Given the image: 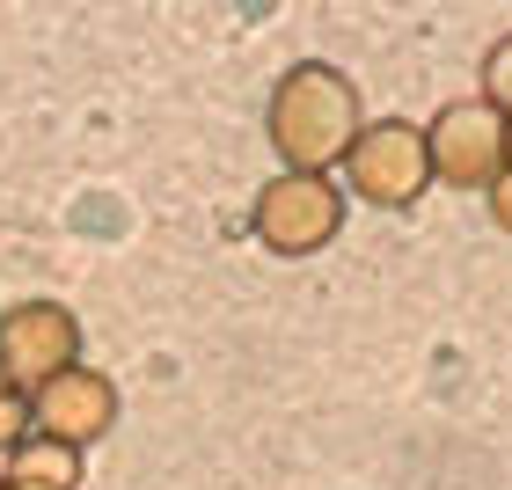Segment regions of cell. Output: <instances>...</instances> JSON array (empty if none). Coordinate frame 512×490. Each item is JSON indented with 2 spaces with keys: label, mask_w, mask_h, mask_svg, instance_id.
Returning a JSON list of instances; mask_svg holds the SVG:
<instances>
[{
  "label": "cell",
  "mask_w": 512,
  "mask_h": 490,
  "mask_svg": "<svg viewBox=\"0 0 512 490\" xmlns=\"http://www.w3.org/2000/svg\"><path fill=\"white\" fill-rule=\"evenodd\" d=\"M505 161H512V118H505Z\"/></svg>",
  "instance_id": "cell-11"
},
{
  "label": "cell",
  "mask_w": 512,
  "mask_h": 490,
  "mask_svg": "<svg viewBox=\"0 0 512 490\" xmlns=\"http://www.w3.org/2000/svg\"><path fill=\"white\" fill-rule=\"evenodd\" d=\"M249 235L271 256H315L344 235V183L330 176H293L278 169L249 205Z\"/></svg>",
  "instance_id": "cell-2"
},
{
  "label": "cell",
  "mask_w": 512,
  "mask_h": 490,
  "mask_svg": "<svg viewBox=\"0 0 512 490\" xmlns=\"http://www.w3.org/2000/svg\"><path fill=\"white\" fill-rule=\"evenodd\" d=\"M81 483V454L59 447V439H22V447L0 461V490H74Z\"/></svg>",
  "instance_id": "cell-7"
},
{
  "label": "cell",
  "mask_w": 512,
  "mask_h": 490,
  "mask_svg": "<svg viewBox=\"0 0 512 490\" xmlns=\"http://www.w3.org/2000/svg\"><path fill=\"white\" fill-rule=\"evenodd\" d=\"M66 366H81L74 308H59V300H15V308L0 315V373H8L22 395H37Z\"/></svg>",
  "instance_id": "cell-5"
},
{
  "label": "cell",
  "mask_w": 512,
  "mask_h": 490,
  "mask_svg": "<svg viewBox=\"0 0 512 490\" xmlns=\"http://www.w3.org/2000/svg\"><path fill=\"white\" fill-rule=\"evenodd\" d=\"M483 205H491V220H498V235H512V161H505V176L483 191Z\"/></svg>",
  "instance_id": "cell-10"
},
{
  "label": "cell",
  "mask_w": 512,
  "mask_h": 490,
  "mask_svg": "<svg viewBox=\"0 0 512 490\" xmlns=\"http://www.w3.org/2000/svg\"><path fill=\"white\" fill-rule=\"evenodd\" d=\"M344 183H352V198L381 205V213H403V205L425 198L432 183V161H425V125L410 118H374L352 154H344Z\"/></svg>",
  "instance_id": "cell-3"
},
{
  "label": "cell",
  "mask_w": 512,
  "mask_h": 490,
  "mask_svg": "<svg viewBox=\"0 0 512 490\" xmlns=\"http://www.w3.org/2000/svg\"><path fill=\"white\" fill-rule=\"evenodd\" d=\"M425 161H432V183H447V191H491L505 176V118L483 96L447 103L425 125Z\"/></svg>",
  "instance_id": "cell-4"
},
{
  "label": "cell",
  "mask_w": 512,
  "mask_h": 490,
  "mask_svg": "<svg viewBox=\"0 0 512 490\" xmlns=\"http://www.w3.org/2000/svg\"><path fill=\"white\" fill-rule=\"evenodd\" d=\"M483 103H491L498 118H512V37H498L491 52H483Z\"/></svg>",
  "instance_id": "cell-8"
},
{
  "label": "cell",
  "mask_w": 512,
  "mask_h": 490,
  "mask_svg": "<svg viewBox=\"0 0 512 490\" xmlns=\"http://www.w3.org/2000/svg\"><path fill=\"white\" fill-rule=\"evenodd\" d=\"M22 439H30V395H22L8 373H0V461H8Z\"/></svg>",
  "instance_id": "cell-9"
},
{
  "label": "cell",
  "mask_w": 512,
  "mask_h": 490,
  "mask_svg": "<svg viewBox=\"0 0 512 490\" xmlns=\"http://www.w3.org/2000/svg\"><path fill=\"white\" fill-rule=\"evenodd\" d=\"M359 132H366V110H359L352 74H337L330 59H300L278 74L271 103H264V139L293 176H330L352 154Z\"/></svg>",
  "instance_id": "cell-1"
},
{
  "label": "cell",
  "mask_w": 512,
  "mask_h": 490,
  "mask_svg": "<svg viewBox=\"0 0 512 490\" xmlns=\"http://www.w3.org/2000/svg\"><path fill=\"white\" fill-rule=\"evenodd\" d=\"M118 381L96 366H66L52 373L37 395H30V432L37 439H59V447H96V439H110V425H118Z\"/></svg>",
  "instance_id": "cell-6"
}]
</instances>
